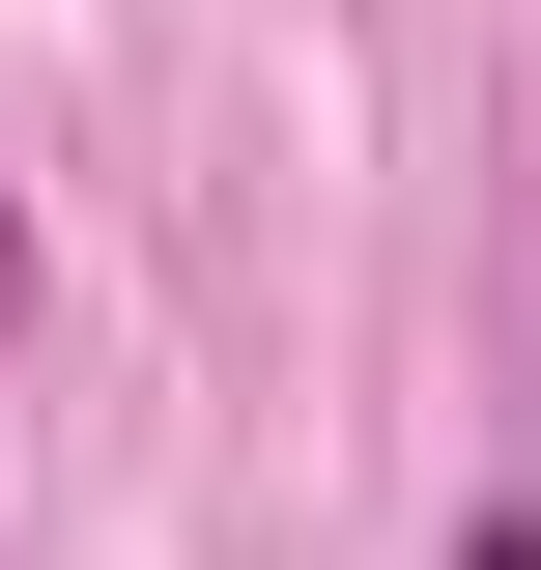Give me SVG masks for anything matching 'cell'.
<instances>
[{
	"label": "cell",
	"mask_w": 541,
	"mask_h": 570,
	"mask_svg": "<svg viewBox=\"0 0 541 570\" xmlns=\"http://www.w3.org/2000/svg\"><path fill=\"white\" fill-rule=\"evenodd\" d=\"M456 570H541V513H484V542H456Z\"/></svg>",
	"instance_id": "1"
}]
</instances>
